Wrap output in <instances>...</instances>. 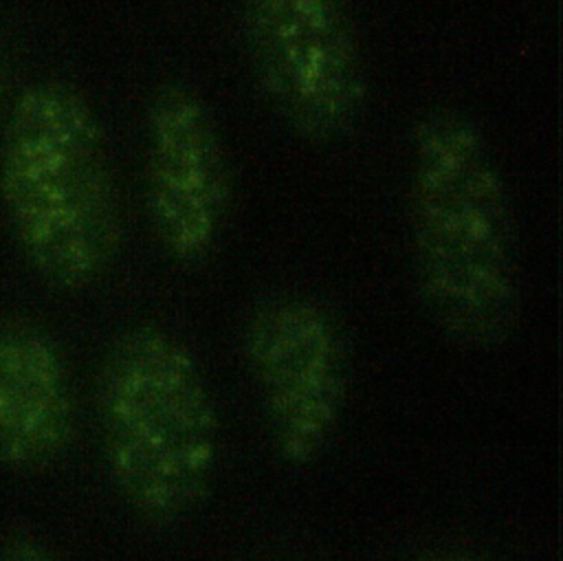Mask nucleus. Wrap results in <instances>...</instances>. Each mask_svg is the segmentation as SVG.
Returning <instances> with one entry per match:
<instances>
[{
	"label": "nucleus",
	"instance_id": "obj_4",
	"mask_svg": "<svg viewBox=\"0 0 563 561\" xmlns=\"http://www.w3.org/2000/svg\"><path fill=\"white\" fill-rule=\"evenodd\" d=\"M253 81L303 143L328 145L361 119L367 79L350 0H240Z\"/></svg>",
	"mask_w": 563,
	"mask_h": 561
},
{
	"label": "nucleus",
	"instance_id": "obj_5",
	"mask_svg": "<svg viewBox=\"0 0 563 561\" xmlns=\"http://www.w3.org/2000/svg\"><path fill=\"white\" fill-rule=\"evenodd\" d=\"M240 350L275 455L290 469L312 466L336 436L350 389L341 321L312 295L277 293L246 315Z\"/></svg>",
	"mask_w": 563,
	"mask_h": 561
},
{
	"label": "nucleus",
	"instance_id": "obj_8",
	"mask_svg": "<svg viewBox=\"0 0 563 561\" xmlns=\"http://www.w3.org/2000/svg\"><path fill=\"white\" fill-rule=\"evenodd\" d=\"M0 561H66L46 539L33 532L0 537Z\"/></svg>",
	"mask_w": 563,
	"mask_h": 561
},
{
	"label": "nucleus",
	"instance_id": "obj_9",
	"mask_svg": "<svg viewBox=\"0 0 563 561\" xmlns=\"http://www.w3.org/2000/svg\"><path fill=\"white\" fill-rule=\"evenodd\" d=\"M418 561H490V559L473 554V552H464V550H446V552L427 554V557H422Z\"/></svg>",
	"mask_w": 563,
	"mask_h": 561
},
{
	"label": "nucleus",
	"instance_id": "obj_6",
	"mask_svg": "<svg viewBox=\"0 0 563 561\" xmlns=\"http://www.w3.org/2000/svg\"><path fill=\"white\" fill-rule=\"evenodd\" d=\"M143 205L169 262H209L231 211V167L207 99L178 77L158 81L145 106Z\"/></svg>",
	"mask_w": 563,
	"mask_h": 561
},
{
	"label": "nucleus",
	"instance_id": "obj_2",
	"mask_svg": "<svg viewBox=\"0 0 563 561\" xmlns=\"http://www.w3.org/2000/svg\"><path fill=\"white\" fill-rule=\"evenodd\" d=\"M0 200L15 244L51 288L101 282L123 240L114 167L101 119L70 81L29 84L0 145Z\"/></svg>",
	"mask_w": 563,
	"mask_h": 561
},
{
	"label": "nucleus",
	"instance_id": "obj_10",
	"mask_svg": "<svg viewBox=\"0 0 563 561\" xmlns=\"http://www.w3.org/2000/svg\"><path fill=\"white\" fill-rule=\"evenodd\" d=\"M2 81H4V59H2V44H0V95H2Z\"/></svg>",
	"mask_w": 563,
	"mask_h": 561
},
{
	"label": "nucleus",
	"instance_id": "obj_1",
	"mask_svg": "<svg viewBox=\"0 0 563 561\" xmlns=\"http://www.w3.org/2000/svg\"><path fill=\"white\" fill-rule=\"evenodd\" d=\"M407 224L431 326L462 350L501 348L521 315L512 205L484 130L460 108H429L411 128Z\"/></svg>",
	"mask_w": 563,
	"mask_h": 561
},
{
	"label": "nucleus",
	"instance_id": "obj_7",
	"mask_svg": "<svg viewBox=\"0 0 563 561\" xmlns=\"http://www.w3.org/2000/svg\"><path fill=\"white\" fill-rule=\"evenodd\" d=\"M77 392L68 359L42 323L0 317V471L35 475L75 444Z\"/></svg>",
	"mask_w": 563,
	"mask_h": 561
},
{
	"label": "nucleus",
	"instance_id": "obj_3",
	"mask_svg": "<svg viewBox=\"0 0 563 561\" xmlns=\"http://www.w3.org/2000/svg\"><path fill=\"white\" fill-rule=\"evenodd\" d=\"M97 422L108 477L150 526H174L209 497L220 418L189 343L158 321L125 328L97 383Z\"/></svg>",
	"mask_w": 563,
	"mask_h": 561
}]
</instances>
